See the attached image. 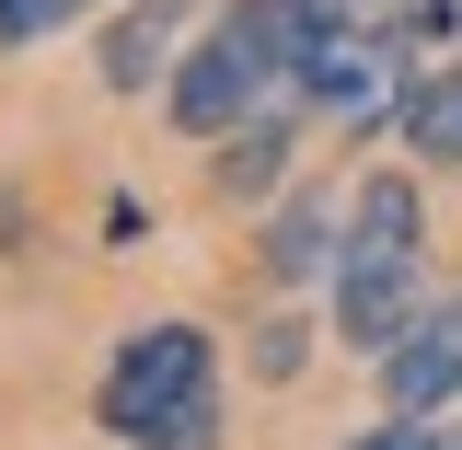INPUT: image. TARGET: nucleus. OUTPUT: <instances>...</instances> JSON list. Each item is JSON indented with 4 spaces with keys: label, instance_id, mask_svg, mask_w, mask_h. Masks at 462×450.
<instances>
[{
    "label": "nucleus",
    "instance_id": "obj_1",
    "mask_svg": "<svg viewBox=\"0 0 462 450\" xmlns=\"http://www.w3.org/2000/svg\"><path fill=\"white\" fill-rule=\"evenodd\" d=\"M358 0H231L220 23H197V47L162 69V115L185 139H231L243 115L300 93V58L336 35Z\"/></svg>",
    "mask_w": 462,
    "mask_h": 450
},
{
    "label": "nucleus",
    "instance_id": "obj_2",
    "mask_svg": "<svg viewBox=\"0 0 462 450\" xmlns=\"http://www.w3.org/2000/svg\"><path fill=\"white\" fill-rule=\"evenodd\" d=\"M336 335L346 346H382L428 312V208H416V173H370L346 197V231H336Z\"/></svg>",
    "mask_w": 462,
    "mask_h": 450
},
{
    "label": "nucleus",
    "instance_id": "obj_3",
    "mask_svg": "<svg viewBox=\"0 0 462 450\" xmlns=\"http://www.w3.org/2000/svg\"><path fill=\"white\" fill-rule=\"evenodd\" d=\"M93 416L127 450H220V335L208 324H139L116 346Z\"/></svg>",
    "mask_w": 462,
    "mask_h": 450
},
{
    "label": "nucleus",
    "instance_id": "obj_4",
    "mask_svg": "<svg viewBox=\"0 0 462 450\" xmlns=\"http://www.w3.org/2000/svg\"><path fill=\"white\" fill-rule=\"evenodd\" d=\"M462 393V300H428L393 346H382V404L393 416H439Z\"/></svg>",
    "mask_w": 462,
    "mask_h": 450
},
{
    "label": "nucleus",
    "instance_id": "obj_5",
    "mask_svg": "<svg viewBox=\"0 0 462 450\" xmlns=\"http://www.w3.org/2000/svg\"><path fill=\"white\" fill-rule=\"evenodd\" d=\"M289 151H300V105H266V115H243V127L220 139V162H208V185L254 208V197H278V185H289Z\"/></svg>",
    "mask_w": 462,
    "mask_h": 450
},
{
    "label": "nucleus",
    "instance_id": "obj_6",
    "mask_svg": "<svg viewBox=\"0 0 462 450\" xmlns=\"http://www.w3.org/2000/svg\"><path fill=\"white\" fill-rule=\"evenodd\" d=\"M336 231H346V208H324V185H289L278 231H266V266H278V289L336 278Z\"/></svg>",
    "mask_w": 462,
    "mask_h": 450
},
{
    "label": "nucleus",
    "instance_id": "obj_7",
    "mask_svg": "<svg viewBox=\"0 0 462 450\" xmlns=\"http://www.w3.org/2000/svg\"><path fill=\"white\" fill-rule=\"evenodd\" d=\"M393 127H404V151H416V162H462V47L428 58V69L404 81Z\"/></svg>",
    "mask_w": 462,
    "mask_h": 450
},
{
    "label": "nucleus",
    "instance_id": "obj_8",
    "mask_svg": "<svg viewBox=\"0 0 462 450\" xmlns=\"http://www.w3.org/2000/svg\"><path fill=\"white\" fill-rule=\"evenodd\" d=\"M173 69V0H127L105 23V93H139Z\"/></svg>",
    "mask_w": 462,
    "mask_h": 450
},
{
    "label": "nucleus",
    "instance_id": "obj_9",
    "mask_svg": "<svg viewBox=\"0 0 462 450\" xmlns=\"http://www.w3.org/2000/svg\"><path fill=\"white\" fill-rule=\"evenodd\" d=\"M382 23L404 35V58L428 69V58H451V35H462V0H382Z\"/></svg>",
    "mask_w": 462,
    "mask_h": 450
},
{
    "label": "nucleus",
    "instance_id": "obj_10",
    "mask_svg": "<svg viewBox=\"0 0 462 450\" xmlns=\"http://www.w3.org/2000/svg\"><path fill=\"white\" fill-rule=\"evenodd\" d=\"M346 450H439V427L428 416H382V427H358Z\"/></svg>",
    "mask_w": 462,
    "mask_h": 450
},
{
    "label": "nucleus",
    "instance_id": "obj_11",
    "mask_svg": "<svg viewBox=\"0 0 462 450\" xmlns=\"http://www.w3.org/2000/svg\"><path fill=\"white\" fill-rule=\"evenodd\" d=\"M173 12H185V0H173Z\"/></svg>",
    "mask_w": 462,
    "mask_h": 450
},
{
    "label": "nucleus",
    "instance_id": "obj_12",
    "mask_svg": "<svg viewBox=\"0 0 462 450\" xmlns=\"http://www.w3.org/2000/svg\"><path fill=\"white\" fill-rule=\"evenodd\" d=\"M358 12H370V0H358Z\"/></svg>",
    "mask_w": 462,
    "mask_h": 450
}]
</instances>
